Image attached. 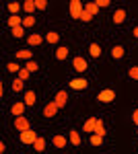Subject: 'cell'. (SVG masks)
Segmentation results:
<instances>
[{
    "instance_id": "e0dca14e",
    "label": "cell",
    "mask_w": 138,
    "mask_h": 154,
    "mask_svg": "<svg viewBox=\"0 0 138 154\" xmlns=\"http://www.w3.org/2000/svg\"><path fill=\"white\" fill-rule=\"evenodd\" d=\"M12 91H17V93H21V91H25L23 86H25V80H21V78H14V80H12Z\"/></svg>"
},
{
    "instance_id": "f1b7e54d",
    "label": "cell",
    "mask_w": 138,
    "mask_h": 154,
    "mask_svg": "<svg viewBox=\"0 0 138 154\" xmlns=\"http://www.w3.org/2000/svg\"><path fill=\"white\" fill-rule=\"evenodd\" d=\"M33 25H35V19L31 17V14H27V17L23 19V27H33Z\"/></svg>"
},
{
    "instance_id": "4dcf8cb0",
    "label": "cell",
    "mask_w": 138,
    "mask_h": 154,
    "mask_svg": "<svg viewBox=\"0 0 138 154\" xmlns=\"http://www.w3.org/2000/svg\"><path fill=\"white\" fill-rule=\"evenodd\" d=\"M25 35V27H17L12 29V37H23Z\"/></svg>"
},
{
    "instance_id": "d4e9b609",
    "label": "cell",
    "mask_w": 138,
    "mask_h": 154,
    "mask_svg": "<svg viewBox=\"0 0 138 154\" xmlns=\"http://www.w3.org/2000/svg\"><path fill=\"white\" fill-rule=\"evenodd\" d=\"M46 41L47 43H58V41H60V35H58L56 31H50V33L46 35Z\"/></svg>"
},
{
    "instance_id": "8d00e7d4",
    "label": "cell",
    "mask_w": 138,
    "mask_h": 154,
    "mask_svg": "<svg viewBox=\"0 0 138 154\" xmlns=\"http://www.w3.org/2000/svg\"><path fill=\"white\" fill-rule=\"evenodd\" d=\"M91 19H93V17H91V14H89V12H87V11L82 12V17H81V21H82V23H89Z\"/></svg>"
},
{
    "instance_id": "277c9868",
    "label": "cell",
    "mask_w": 138,
    "mask_h": 154,
    "mask_svg": "<svg viewBox=\"0 0 138 154\" xmlns=\"http://www.w3.org/2000/svg\"><path fill=\"white\" fill-rule=\"evenodd\" d=\"M97 123H99V119H97V117L87 119V121L82 123V131H87V134H95V128H97Z\"/></svg>"
},
{
    "instance_id": "2e32d148",
    "label": "cell",
    "mask_w": 138,
    "mask_h": 154,
    "mask_svg": "<svg viewBox=\"0 0 138 154\" xmlns=\"http://www.w3.org/2000/svg\"><path fill=\"white\" fill-rule=\"evenodd\" d=\"M66 58H68V48H66V45L58 48V51H56V60H60V62H62V60H66Z\"/></svg>"
},
{
    "instance_id": "30bf717a",
    "label": "cell",
    "mask_w": 138,
    "mask_h": 154,
    "mask_svg": "<svg viewBox=\"0 0 138 154\" xmlns=\"http://www.w3.org/2000/svg\"><path fill=\"white\" fill-rule=\"evenodd\" d=\"M124 21H126V11H124V8H117V11L114 12V23L115 25H122Z\"/></svg>"
},
{
    "instance_id": "7402d4cb",
    "label": "cell",
    "mask_w": 138,
    "mask_h": 154,
    "mask_svg": "<svg viewBox=\"0 0 138 154\" xmlns=\"http://www.w3.org/2000/svg\"><path fill=\"white\" fill-rule=\"evenodd\" d=\"M23 8H25V12H27V14H31V12L37 8V6H35V0H25Z\"/></svg>"
},
{
    "instance_id": "4fadbf2b",
    "label": "cell",
    "mask_w": 138,
    "mask_h": 154,
    "mask_svg": "<svg viewBox=\"0 0 138 154\" xmlns=\"http://www.w3.org/2000/svg\"><path fill=\"white\" fill-rule=\"evenodd\" d=\"M56 113H58V105H56V103L46 105V109H43V115H46V117H54Z\"/></svg>"
},
{
    "instance_id": "f546056e",
    "label": "cell",
    "mask_w": 138,
    "mask_h": 154,
    "mask_svg": "<svg viewBox=\"0 0 138 154\" xmlns=\"http://www.w3.org/2000/svg\"><path fill=\"white\" fill-rule=\"evenodd\" d=\"M128 76H130L132 80H138V68H136V66H132V68L128 70Z\"/></svg>"
},
{
    "instance_id": "7c38bea8",
    "label": "cell",
    "mask_w": 138,
    "mask_h": 154,
    "mask_svg": "<svg viewBox=\"0 0 138 154\" xmlns=\"http://www.w3.org/2000/svg\"><path fill=\"white\" fill-rule=\"evenodd\" d=\"M66 142H68V138H64V136H60V134L52 138V144H54L56 148H64V146H66Z\"/></svg>"
},
{
    "instance_id": "5bb4252c",
    "label": "cell",
    "mask_w": 138,
    "mask_h": 154,
    "mask_svg": "<svg viewBox=\"0 0 138 154\" xmlns=\"http://www.w3.org/2000/svg\"><path fill=\"white\" fill-rule=\"evenodd\" d=\"M68 142L72 144V146H79V144H81V136H79V131H70L68 134Z\"/></svg>"
},
{
    "instance_id": "83f0119b",
    "label": "cell",
    "mask_w": 138,
    "mask_h": 154,
    "mask_svg": "<svg viewBox=\"0 0 138 154\" xmlns=\"http://www.w3.org/2000/svg\"><path fill=\"white\" fill-rule=\"evenodd\" d=\"M101 144H103V138L97 134H91V146H101Z\"/></svg>"
},
{
    "instance_id": "7a4b0ae2",
    "label": "cell",
    "mask_w": 138,
    "mask_h": 154,
    "mask_svg": "<svg viewBox=\"0 0 138 154\" xmlns=\"http://www.w3.org/2000/svg\"><path fill=\"white\" fill-rule=\"evenodd\" d=\"M114 99H115V91H111V88H105L97 95V101H101V103H111Z\"/></svg>"
},
{
    "instance_id": "8fae6325",
    "label": "cell",
    "mask_w": 138,
    "mask_h": 154,
    "mask_svg": "<svg viewBox=\"0 0 138 154\" xmlns=\"http://www.w3.org/2000/svg\"><path fill=\"white\" fill-rule=\"evenodd\" d=\"M31 56H33V54H31L29 49H19V51L14 54L17 60H25V62H31Z\"/></svg>"
},
{
    "instance_id": "ffe728a7",
    "label": "cell",
    "mask_w": 138,
    "mask_h": 154,
    "mask_svg": "<svg viewBox=\"0 0 138 154\" xmlns=\"http://www.w3.org/2000/svg\"><path fill=\"white\" fill-rule=\"evenodd\" d=\"M89 54H91V58H99V56H101V48H99L97 43H91V45H89Z\"/></svg>"
},
{
    "instance_id": "d6a6232c",
    "label": "cell",
    "mask_w": 138,
    "mask_h": 154,
    "mask_svg": "<svg viewBox=\"0 0 138 154\" xmlns=\"http://www.w3.org/2000/svg\"><path fill=\"white\" fill-rule=\"evenodd\" d=\"M35 6H37V11H46L47 2H46V0H35Z\"/></svg>"
},
{
    "instance_id": "ac0fdd59",
    "label": "cell",
    "mask_w": 138,
    "mask_h": 154,
    "mask_svg": "<svg viewBox=\"0 0 138 154\" xmlns=\"http://www.w3.org/2000/svg\"><path fill=\"white\" fill-rule=\"evenodd\" d=\"M23 6L19 4V2H8V12H11V17H17V12L21 11Z\"/></svg>"
},
{
    "instance_id": "9c48e42d",
    "label": "cell",
    "mask_w": 138,
    "mask_h": 154,
    "mask_svg": "<svg viewBox=\"0 0 138 154\" xmlns=\"http://www.w3.org/2000/svg\"><path fill=\"white\" fill-rule=\"evenodd\" d=\"M25 103H14V105L11 107V113L14 115V117H23V113H25Z\"/></svg>"
},
{
    "instance_id": "74e56055",
    "label": "cell",
    "mask_w": 138,
    "mask_h": 154,
    "mask_svg": "<svg viewBox=\"0 0 138 154\" xmlns=\"http://www.w3.org/2000/svg\"><path fill=\"white\" fill-rule=\"evenodd\" d=\"M132 121L138 125V109H134V113H132Z\"/></svg>"
},
{
    "instance_id": "4316f807",
    "label": "cell",
    "mask_w": 138,
    "mask_h": 154,
    "mask_svg": "<svg viewBox=\"0 0 138 154\" xmlns=\"http://www.w3.org/2000/svg\"><path fill=\"white\" fill-rule=\"evenodd\" d=\"M33 148L37 150V152H41V150L46 148V140H43V138H37V140H35V144H33Z\"/></svg>"
},
{
    "instance_id": "cb8c5ba5",
    "label": "cell",
    "mask_w": 138,
    "mask_h": 154,
    "mask_svg": "<svg viewBox=\"0 0 138 154\" xmlns=\"http://www.w3.org/2000/svg\"><path fill=\"white\" fill-rule=\"evenodd\" d=\"M85 11L89 12V14H91V17H95V14H97V12H99V6H97V4H95V2H89V4H87V6H85Z\"/></svg>"
},
{
    "instance_id": "603a6c76",
    "label": "cell",
    "mask_w": 138,
    "mask_h": 154,
    "mask_svg": "<svg viewBox=\"0 0 138 154\" xmlns=\"http://www.w3.org/2000/svg\"><path fill=\"white\" fill-rule=\"evenodd\" d=\"M111 58H115V60L124 58V48H122V45H115V48L111 49Z\"/></svg>"
},
{
    "instance_id": "d590c367",
    "label": "cell",
    "mask_w": 138,
    "mask_h": 154,
    "mask_svg": "<svg viewBox=\"0 0 138 154\" xmlns=\"http://www.w3.org/2000/svg\"><path fill=\"white\" fill-rule=\"evenodd\" d=\"M95 4H97L99 8H107V6H109V0H95Z\"/></svg>"
},
{
    "instance_id": "f35d334b",
    "label": "cell",
    "mask_w": 138,
    "mask_h": 154,
    "mask_svg": "<svg viewBox=\"0 0 138 154\" xmlns=\"http://www.w3.org/2000/svg\"><path fill=\"white\" fill-rule=\"evenodd\" d=\"M132 33H134V35L138 37V27H134V31H132Z\"/></svg>"
},
{
    "instance_id": "5b68a950",
    "label": "cell",
    "mask_w": 138,
    "mask_h": 154,
    "mask_svg": "<svg viewBox=\"0 0 138 154\" xmlns=\"http://www.w3.org/2000/svg\"><path fill=\"white\" fill-rule=\"evenodd\" d=\"M89 82H87V78H72L70 80V88H74V91H82V88H87Z\"/></svg>"
},
{
    "instance_id": "836d02e7",
    "label": "cell",
    "mask_w": 138,
    "mask_h": 154,
    "mask_svg": "<svg viewBox=\"0 0 138 154\" xmlns=\"http://www.w3.org/2000/svg\"><path fill=\"white\" fill-rule=\"evenodd\" d=\"M6 68H8V72H19V70H21L17 62H8V66H6Z\"/></svg>"
},
{
    "instance_id": "ba28073f",
    "label": "cell",
    "mask_w": 138,
    "mask_h": 154,
    "mask_svg": "<svg viewBox=\"0 0 138 154\" xmlns=\"http://www.w3.org/2000/svg\"><path fill=\"white\" fill-rule=\"evenodd\" d=\"M72 68L76 72H85L87 70V60L85 58H74L72 60Z\"/></svg>"
},
{
    "instance_id": "6da1fadb",
    "label": "cell",
    "mask_w": 138,
    "mask_h": 154,
    "mask_svg": "<svg viewBox=\"0 0 138 154\" xmlns=\"http://www.w3.org/2000/svg\"><path fill=\"white\" fill-rule=\"evenodd\" d=\"M82 12H85V6H82V2H79V0H72V2H70V17L81 21Z\"/></svg>"
},
{
    "instance_id": "484cf974",
    "label": "cell",
    "mask_w": 138,
    "mask_h": 154,
    "mask_svg": "<svg viewBox=\"0 0 138 154\" xmlns=\"http://www.w3.org/2000/svg\"><path fill=\"white\" fill-rule=\"evenodd\" d=\"M95 134H97V136H101V138L107 134V130H105V125H103V121H101V119H99V123H97V128H95Z\"/></svg>"
},
{
    "instance_id": "52a82bcc",
    "label": "cell",
    "mask_w": 138,
    "mask_h": 154,
    "mask_svg": "<svg viewBox=\"0 0 138 154\" xmlns=\"http://www.w3.org/2000/svg\"><path fill=\"white\" fill-rule=\"evenodd\" d=\"M14 128H17L19 131L31 130V125H29V119H27V117H17V121H14Z\"/></svg>"
},
{
    "instance_id": "e575fe53",
    "label": "cell",
    "mask_w": 138,
    "mask_h": 154,
    "mask_svg": "<svg viewBox=\"0 0 138 154\" xmlns=\"http://www.w3.org/2000/svg\"><path fill=\"white\" fill-rule=\"evenodd\" d=\"M25 68H27L29 72H35V70H37V62H33V60H31V62H27V66H25Z\"/></svg>"
},
{
    "instance_id": "44dd1931",
    "label": "cell",
    "mask_w": 138,
    "mask_h": 154,
    "mask_svg": "<svg viewBox=\"0 0 138 154\" xmlns=\"http://www.w3.org/2000/svg\"><path fill=\"white\" fill-rule=\"evenodd\" d=\"M25 105L29 107V105H35V93L33 91H27V93H25V101H23Z\"/></svg>"
},
{
    "instance_id": "9a60e30c",
    "label": "cell",
    "mask_w": 138,
    "mask_h": 154,
    "mask_svg": "<svg viewBox=\"0 0 138 154\" xmlns=\"http://www.w3.org/2000/svg\"><path fill=\"white\" fill-rule=\"evenodd\" d=\"M8 27H11V29L23 27V19H19V17H8Z\"/></svg>"
},
{
    "instance_id": "d6986e66",
    "label": "cell",
    "mask_w": 138,
    "mask_h": 154,
    "mask_svg": "<svg viewBox=\"0 0 138 154\" xmlns=\"http://www.w3.org/2000/svg\"><path fill=\"white\" fill-rule=\"evenodd\" d=\"M27 43L33 48V45H39L41 43V35H37V33H33V35H29L27 37Z\"/></svg>"
},
{
    "instance_id": "3957f363",
    "label": "cell",
    "mask_w": 138,
    "mask_h": 154,
    "mask_svg": "<svg viewBox=\"0 0 138 154\" xmlns=\"http://www.w3.org/2000/svg\"><path fill=\"white\" fill-rule=\"evenodd\" d=\"M37 138H39V136H37L33 130L21 131V142H23V144H35V140H37Z\"/></svg>"
},
{
    "instance_id": "8992f818",
    "label": "cell",
    "mask_w": 138,
    "mask_h": 154,
    "mask_svg": "<svg viewBox=\"0 0 138 154\" xmlns=\"http://www.w3.org/2000/svg\"><path fill=\"white\" fill-rule=\"evenodd\" d=\"M54 103L58 105V109H62V107L68 103V93H66V91H60L56 95V99H54Z\"/></svg>"
},
{
    "instance_id": "1f68e13d",
    "label": "cell",
    "mask_w": 138,
    "mask_h": 154,
    "mask_svg": "<svg viewBox=\"0 0 138 154\" xmlns=\"http://www.w3.org/2000/svg\"><path fill=\"white\" fill-rule=\"evenodd\" d=\"M29 74H31V72L27 70V68H21V70H19V78H21V80H27Z\"/></svg>"
}]
</instances>
